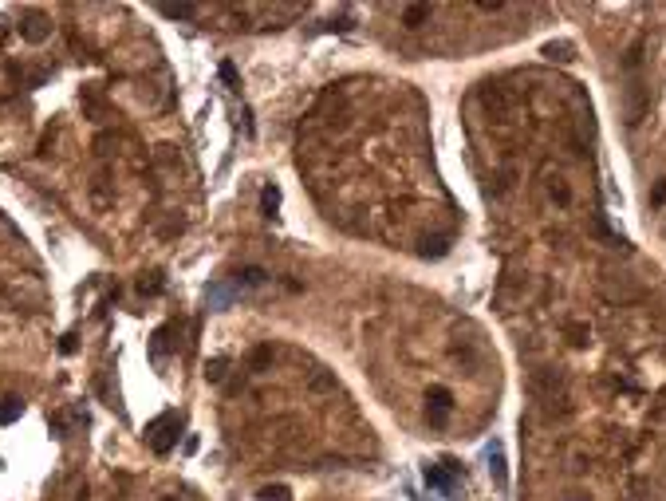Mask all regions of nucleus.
I'll list each match as a JSON object with an SVG mask.
<instances>
[{
  "label": "nucleus",
  "mask_w": 666,
  "mask_h": 501,
  "mask_svg": "<svg viewBox=\"0 0 666 501\" xmlns=\"http://www.w3.org/2000/svg\"><path fill=\"white\" fill-rule=\"evenodd\" d=\"M647 103H651V95H647L642 72H627V87H623V119H627V126H639L642 122Z\"/></svg>",
  "instance_id": "1"
},
{
  "label": "nucleus",
  "mask_w": 666,
  "mask_h": 501,
  "mask_svg": "<svg viewBox=\"0 0 666 501\" xmlns=\"http://www.w3.org/2000/svg\"><path fill=\"white\" fill-rule=\"evenodd\" d=\"M178 430H182V418L174 415V411H166V415H158L150 427H146V438H150V446H154V454H170L174 446H178Z\"/></svg>",
  "instance_id": "2"
},
{
  "label": "nucleus",
  "mask_w": 666,
  "mask_h": 501,
  "mask_svg": "<svg viewBox=\"0 0 666 501\" xmlns=\"http://www.w3.org/2000/svg\"><path fill=\"white\" fill-rule=\"evenodd\" d=\"M564 383H568V375L560 367H540V371L528 375V391L536 399H556V395H564Z\"/></svg>",
  "instance_id": "3"
},
{
  "label": "nucleus",
  "mask_w": 666,
  "mask_h": 501,
  "mask_svg": "<svg viewBox=\"0 0 666 501\" xmlns=\"http://www.w3.org/2000/svg\"><path fill=\"white\" fill-rule=\"evenodd\" d=\"M449 411H453V395L446 387H430V395H426V422L434 430H442L449 422Z\"/></svg>",
  "instance_id": "4"
},
{
  "label": "nucleus",
  "mask_w": 666,
  "mask_h": 501,
  "mask_svg": "<svg viewBox=\"0 0 666 501\" xmlns=\"http://www.w3.org/2000/svg\"><path fill=\"white\" fill-rule=\"evenodd\" d=\"M20 36H24L28 44H44V40L51 36V20L44 13H24L20 16Z\"/></svg>",
  "instance_id": "5"
},
{
  "label": "nucleus",
  "mask_w": 666,
  "mask_h": 501,
  "mask_svg": "<svg viewBox=\"0 0 666 501\" xmlns=\"http://www.w3.org/2000/svg\"><path fill=\"white\" fill-rule=\"evenodd\" d=\"M237 296H241V288H237V284L217 281V284H209V288H206V304H209V312H225V308H229Z\"/></svg>",
  "instance_id": "6"
},
{
  "label": "nucleus",
  "mask_w": 666,
  "mask_h": 501,
  "mask_svg": "<svg viewBox=\"0 0 666 501\" xmlns=\"http://www.w3.org/2000/svg\"><path fill=\"white\" fill-rule=\"evenodd\" d=\"M481 107L489 110V115H497V119H501V115H509V95H505L497 83H485V87H481Z\"/></svg>",
  "instance_id": "7"
},
{
  "label": "nucleus",
  "mask_w": 666,
  "mask_h": 501,
  "mask_svg": "<svg viewBox=\"0 0 666 501\" xmlns=\"http://www.w3.org/2000/svg\"><path fill=\"white\" fill-rule=\"evenodd\" d=\"M544 190H548V202H552V206H560V209L572 206V186L564 182V174H548Z\"/></svg>",
  "instance_id": "8"
},
{
  "label": "nucleus",
  "mask_w": 666,
  "mask_h": 501,
  "mask_svg": "<svg viewBox=\"0 0 666 501\" xmlns=\"http://www.w3.org/2000/svg\"><path fill=\"white\" fill-rule=\"evenodd\" d=\"M174 324H162V328L154 331V336H150V359H154V363H162V359H166V352H170V336H174Z\"/></svg>",
  "instance_id": "9"
},
{
  "label": "nucleus",
  "mask_w": 666,
  "mask_h": 501,
  "mask_svg": "<svg viewBox=\"0 0 666 501\" xmlns=\"http://www.w3.org/2000/svg\"><path fill=\"white\" fill-rule=\"evenodd\" d=\"M303 391H308V395H331V391H335V371H324V367L312 371L308 383H303Z\"/></svg>",
  "instance_id": "10"
},
{
  "label": "nucleus",
  "mask_w": 666,
  "mask_h": 501,
  "mask_svg": "<svg viewBox=\"0 0 666 501\" xmlns=\"http://www.w3.org/2000/svg\"><path fill=\"white\" fill-rule=\"evenodd\" d=\"M544 415L552 418V422H564V418L576 415V403H572L568 395H556V399H544Z\"/></svg>",
  "instance_id": "11"
},
{
  "label": "nucleus",
  "mask_w": 666,
  "mask_h": 501,
  "mask_svg": "<svg viewBox=\"0 0 666 501\" xmlns=\"http://www.w3.org/2000/svg\"><path fill=\"white\" fill-rule=\"evenodd\" d=\"M430 16H434L430 4H406V8H402V24L410 28V32H418L422 24H430Z\"/></svg>",
  "instance_id": "12"
},
{
  "label": "nucleus",
  "mask_w": 666,
  "mask_h": 501,
  "mask_svg": "<svg viewBox=\"0 0 666 501\" xmlns=\"http://www.w3.org/2000/svg\"><path fill=\"white\" fill-rule=\"evenodd\" d=\"M564 340H568L576 352H583V347L592 343V328H588L583 320H572V324H564Z\"/></svg>",
  "instance_id": "13"
},
{
  "label": "nucleus",
  "mask_w": 666,
  "mask_h": 501,
  "mask_svg": "<svg viewBox=\"0 0 666 501\" xmlns=\"http://www.w3.org/2000/svg\"><path fill=\"white\" fill-rule=\"evenodd\" d=\"M20 415H24V399H16V395H4V399H0V427H13Z\"/></svg>",
  "instance_id": "14"
},
{
  "label": "nucleus",
  "mask_w": 666,
  "mask_h": 501,
  "mask_svg": "<svg viewBox=\"0 0 666 501\" xmlns=\"http://www.w3.org/2000/svg\"><path fill=\"white\" fill-rule=\"evenodd\" d=\"M134 288H138V296H158L162 288H166V277H162L158 269H150V272H142V277H138V284H134Z\"/></svg>",
  "instance_id": "15"
},
{
  "label": "nucleus",
  "mask_w": 666,
  "mask_h": 501,
  "mask_svg": "<svg viewBox=\"0 0 666 501\" xmlns=\"http://www.w3.org/2000/svg\"><path fill=\"white\" fill-rule=\"evenodd\" d=\"M449 470H442V466H426V482L434 489H453V462H446Z\"/></svg>",
  "instance_id": "16"
},
{
  "label": "nucleus",
  "mask_w": 666,
  "mask_h": 501,
  "mask_svg": "<svg viewBox=\"0 0 666 501\" xmlns=\"http://www.w3.org/2000/svg\"><path fill=\"white\" fill-rule=\"evenodd\" d=\"M544 56L552 63H572L576 60V48H572L568 40H552V44H544Z\"/></svg>",
  "instance_id": "17"
},
{
  "label": "nucleus",
  "mask_w": 666,
  "mask_h": 501,
  "mask_svg": "<svg viewBox=\"0 0 666 501\" xmlns=\"http://www.w3.org/2000/svg\"><path fill=\"white\" fill-rule=\"evenodd\" d=\"M237 288H260V284H268V272L265 269H256V265H249V269H241L237 272Z\"/></svg>",
  "instance_id": "18"
},
{
  "label": "nucleus",
  "mask_w": 666,
  "mask_h": 501,
  "mask_svg": "<svg viewBox=\"0 0 666 501\" xmlns=\"http://www.w3.org/2000/svg\"><path fill=\"white\" fill-rule=\"evenodd\" d=\"M260 209H265L268 217H276L280 213V186L276 182H268L265 190H260Z\"/></svg>",
  "instance_id": "19"
},
{
  "label": "nucleus",
  "mask_w": 666,
  "mask_h": 501,
  "mask_svg": "<svg viewBox=\"0 0 666 501\" xmlns=\"http://www.w3.org/2000/svg\"><path fill=\"white\" fill-rule=\"evenodd\" d=\"M158 13H162V16H170V20H194V16H197V8H194V4H162Z\"/></svg>",
  "instance_id": "20"
},
{
  "label": "nucleus",
  "mask_w": 666,
  "mask_h": 501,
  "mask_svg": "<svg viewBox=\"0 0 666 501\" xmlns=\"http://www.w3.org/2000/svg\"><path fill=\"white\" fill-rule=\"evenodd\" d=\"M225 371H229V359H225V355L209 359V363H206V383H221V379H225Z\"/></svg>",
  "instance_id": "21"
},
{
  "label": "nucleus",
  "mask_w": 666,
  "mask_h": 501,
  "mask_svg": "<svg viewBox=\"0 0 666 501\" xmlns=\"http://www.w3.org/2000/svg\"><path fill=\"white\" fill-rule=\"evenodd\" d=\"M83 110H87V115H91L95 122H103V119H107V103H103L99 95H91V91L83 95Z\"/></svg>",
  "instance_id": "22"
},
{
  "label": "nucleus",
  "mask_w": 666,
  "mask_h": 501,
  "mask_svg": "<svg viewBox=\"0 0 666 501\" xmlns=\"http://www.w3.org/2000/svg\"><path fill=\"white\" fill-rule=\"evenodd\" d=\"M217 75H221V83L229 87V91H241V75H237V67H233L229 60H225V63L217 67Z\"/></svg>",
  "instance_id": "23"
},
{
  "label": "nucleus",
  "mask_w": 666,
  "mask_h": 501,
  "mask_svg": "<svg viewBox=\"0 0 666 501\" xmlns=\"http://www.w3.org/2000/svg\"><path fill=\"white\" fill-rule=\"evenodd\" d=\"M422 257H446L449 253V241L446 237H434V241H422V249H418Z\"/></svg>",
  "instance_id": "24"
},
{
  "label": "nucleus",
  "mask_w": 666,
  "mask_h": 501,
  "mask_svg": "<svg viewBox=\"0 0 666 501\" xmlns=\"http://www.w3.org/2000/svg\"><path fill=\"white\" fill-rule=\"evenodd\" d=\"M256 498H260V501H292V489L288 486H265Z\"/></svg>",
  "instance_id": "25"
},
{
  "label": "nucleus",
  "mask_w": 666,
  "mask_h": 501,
  "mask_svg": "<svg viewBox=\"0 0 666 501\" xmlns=\"http://www.w3.org/2000/svg\"><path fill=\"white\" fill-rule=\"evenodd\" d=\"M268 363H272V347L265 343V347H256V352H253V367H256V371H265Z\"/></svg>",
  "instance_id": "26"
},
{
  "label": "nucleus",
  "mask_w": 666,
  "mask_h": 501,
  "mask_svg": "<svg viewBox=\"0 0 666 501\" xmlns=\"http://www.w3.org/2000/svg\"><path fill=\"white\" fill-rule=\"evenodd\" d=\"M489 470H493V477H497V486L505 489V482H509V477H505V458H501V454L493 450V466H489Z\"/></svg>",
  "instance_id": "27"
},
{
  "label": "nucleus",
  "mask_w": 666,
  "mask_h": 501,
  "mask_svg": "<svg viewBox=\"0 0 666 501\" xmlns=\"http://www.w3.org/2000/svg\"><path fill=\"white\" fill-rule=\"evenodd\" d=\"M663 202H666V178H658L651 190V206H663Z\"/></svg>",
  "instance_id": "28"
},
{
  "label": "nucleus",
  "mask_w": 666,
  "mask_h": 501,
  "mask_svg": "<svg viewBox=\"0 0 666 501\" xmlns=\"http://www.w3.org/2000/svg\"><path fill=\"white\" fill-rule=\"evenodd\" d=\"M51 427L60 430V438H67V430H72V418H67V415H56V418H51Z\"/></svg>",
  "instance_id": "29"
},
{
  "label": "nucleus",
  "mask_w": 666,
  "mask_h": 501,
  "mask_svg": "<svg viewBox=\"0 0 666 501\" xmlns=\"http://www.w3.org/2000/svg\"><path fill=\"white\" fill-rule=\"evenodd\" d=\"M560 501H592V493H588V489H568Z\"/></svg>",
  "instance_id": "30"
},
{
  "label": "nucleus",
  "mask_w": 666,
  "mask_h": 501,
  "mask_svg": "<svg viewBox=\"0 0 666 501\" xmlns=\"http://www.w3.org/2000/svg\"><path fill=\"white\" fill-rule=\"evenodd\" d=\"M572 470H576V474H583V470H592V458H583V454H576V458H572Z\"/></svg>",
  "instance_id": "31"
},
{
  "label": "nucleus",
  "mask_w": 666,
  "mask_h": 501,
  "mask_svg": "<svg viewBox=\"0 0 666 501\" xmlns=\"http://www.w3.org/2000/svg\"><path fill=\"white\" fill-rule=\"evenodd\" d=\"M60 352H63V355H72V352H75V336H72V331H67V336L60 340Z\"/></svg>",
  "instance_id": "32"
},
{
  "label": "nucleus",
  "mask_w": 666,
  "mask_h": 501,
  "mask_svg": "<svg viewBox=\"0 0 666 501\" xmlns=\"http://www.w3.org/2000/svg\"><path fill=\"white\" fill-rule=\"evenodd\" d=\"M182 450H185V454H197V434H190V438H185Z\"/></svg>",
  "instance_id": "33"
},
{
  "label": "nucleus",
  "mask_w": 666,
  "mask_h": 501,
  "mask_svg": "<svg viewBox=\"0 0 666 501\" xmlns=\"http://www.w3.org/2000/svg\"><path fill=\"white\" fill-rule=\"evenodd\" d=\"M158 501H178V498H158Z\"/></svg>",
  "instance_id": "34"
},
{
  "label": "nucleus",
  "mask_w": 666,
  "mask_h": 501,
  "mask_svg": "<svg viewBox=\"0 0 666 501\" xmlns=\"http://www.w3.org/2000/svg\"><path fill=\"white\" fill-rule=\"evenodd\" d=\"M663 403H666V391H663Z\"/></svg>",
  "instance_id": "35"
}]
</instances>
